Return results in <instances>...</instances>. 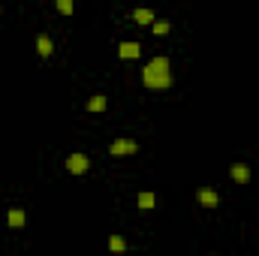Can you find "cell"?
Listing matches in <instances>:
<instances>
[{
    "instance_id": "6da1fadb",
    "label": "cell",
    "mask_w": 259,
    "mask_h": 256,
    "mask_svg": "<svg viewBox=\"0 0 259 256\" xmlns=\"http://www.w3.org/2000/svg\"><path fill=\"white\" fill-rule=\"evenodd\" d=\"M142 84L148 91H163V88H172V64L166 55H157L151 58L145 69H142Z\"/></svg>"
},
{
    "instance_id": "7a4b0ae2",
    "label": "cell",
    "mask_w": 259,
    "mask_h": 256,
    "mask_svg": "<svg viewBox=\"0 0 259 256\" xmlns=\"http://www.w3.org/2000/svg\"><path fill=\"white\" fill-rule=\"evenodd\" d=\"M139 151V145L133 142V139H115L112 145H109V154L112 157H127V154H136Z\"/></svg>"
},
{
    "instance_id": "3957f363",
    "label": "cell",
    "mask_w": 259,
    "mask_h": 256,
    "mask_svg": "<svg viewBox=\"0 0 259 256\" xmlns=\"http://www.w3.org/2000/svg\"><path fill=\"white\" fill-rule=\"evenodd\" d=\"M66 169H69L72 175H84V172L91 169V160H88L84 154H69V157H66Z\"/></svg>"
},
{
    "instance_id": "277c9868",
    "label": "cell",
    "mask_w": 259,
    "mask_h": 256,
    "mask_svg": "<svg viewBox=\"0 0 259 256\" xmlns=\"http://www.w3.org/2000/svg\"><path fill=\"white\" fill-rule=\"evenodd\" d=\"M139 55H142V46L133 42V39H124V42L118 46V58H124V61H133V58H139Z\"/></svg>"
},
{
    "instance_id": "5b68a950",
    "label": "cell",
    "mask_w": 259,
    "mask_h": 256,
    "mask_svg": "<svg viewBox=\"0 0 259 256\" xmlns=\"http://www.w3.org/2000/svg\"><path fill=\"white\" fill-rule=\"evenodd\" d=\"M196 202L205 205V208H214V205L220 202V196L211 190V187H199V190H196Z\"/></svg>"
},
{
    "instance_id": "8992f818",
    "label": "cell",
    "mask_w": 259,
    "mask_h": 256,
    "mask_svg": "<svg viewBox=\"0 0 259 256\" xmlns=\"http://www.w3.org/2000/svg\"><path fill=\"white\" fill-rule=\"evenodd\" d=\"M229 175H232L238 184H247V181H250V166H247V163H232Z\"/></svg>"
},
{
    "instance_id": "52a82bcc",
    "label": "cell",
    "mask_w": 259,
    "mask_h": 256,
    "mask_svg": "<svg viewBox=\"0 0 259 256\" xmlns=\"http://www.w3.org/2000/svg\"><path fill=\"white\" fill-rule=\"evenodd\" d=\"M36 52H39L42 58H49V55L55 52V42H52L49 33H39V36H36Z\"/></svg>"
},
{
    "instance_id": "ba28073f",
    "label": "cell",
    "mask_w": 259,
    "mask_h": 256,
    "mask_svg": "<svg viewBox=\"0 0 259 256\" xmlns=\"http://www.w3.org/2000/svg\"><path fill=\"white\" fill-rule=\"evenodd\" d=\"M24 220H27V217H24V211H21V208H9V211H6V223H9L12 229L24 226Z\"/></svg>"
},
{
    "instance_id": "9c48e42d",
    "label": "cell",
    "mask_w": 259,
    "mask_h": 256,
    "mask_svg": "<svg viewBox=\"0 0 259 256\" xmlns=\"http://www.w3.org/2000/svg\"><path fill=\"white\" fill-rule=\"evenodd\" d=\"M133 18H136L139 24H154V12H151L148 6H139V9H133Z\"/></svg>"
},
{
    "instance_id": "30bf717a",
    "label": "cell",
    "mask_w": 259,
    "mask_h": 256,
    "mask_svg": "<svg viewBox=\"0 0 259 256\" xmlns=\"http://www.w3.org/2000/svg\"><path fill=\"white\" fill-rule=\"evenodd\" d=\"M106 106H109V100H106L103 94H97V97H91V100H88V112H103Z\"/></svg>"
},
{
    "instance_id": "8fae6325",
    "label": "cell",
    "mask_w": 259,
    "mask_h": 256,
    "mask_svg": "<svg viewBox=\"0 0 259 256\" xmlns=\"http://www.w3.org/2000/svg\"><path fill=\"white\" fill-rule=\"evenodd\" d=\"M154 205H157V196H154L151 190L139 193V208H154Z\"/></svg>"
},
{
    "instance_id": "7c38bea8",
    "label": "cell",
    "mask_w": 259,
    "mask_h": 256,
    "mask_svg": "<svg viewBox=\"0 0 259 256\" xmlns=\"http://www.w3.org/2000/svg\"><path fill=\"white\" fill-rule=\"evenodd\" d=\"M109 250H115V253H124V250H127V241H124L121 235H112V238H109Z\"/></svg>"
},
{
    "instance_id": "4fadbf2b",
    "label": "cell",
    "mask_w": 259,
    "mask_h": 256,
    "mask_svg": "<svg viewBox=\"0 0 259 256\" xmlns=\"http://www.w3.org/2000/svg\"><path fill=\"white\" fill-rule=\"evenodd\" d=\"M151 27H154V33H157V36H163V33H169V27H172V24H169L166 18H154V24H151Z\"/></svg>"
},
{
    "instance_id": "5bb4252c",
    "label": "cell",
    "mask_w": 259,
    "mask_h": 256,
    "mask_svg": "<svg viewBox=\"0 0 259 256\" xmlns=\"http://www.w3.org/2000/svg\"><path fill=\"white\" fill-rule=\"evenodd\" d=\"M75 6H72V0H58V12H64V15H69Z\"/></svg>"
}]
</instances>
